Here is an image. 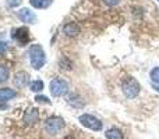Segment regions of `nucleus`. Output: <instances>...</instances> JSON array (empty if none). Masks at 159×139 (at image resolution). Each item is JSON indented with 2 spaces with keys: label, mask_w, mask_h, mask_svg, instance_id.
I'll use <instances>...</instances> for the list:
<instances>
[{
  "label": "nucleus",
  "mask_w": 159,
  "mask_h": 139,
  "mask_svg": "<svg viewBox=\"0 0 159 139\" xmlns=\"http://www.w3.org/2000/svg\"><path fill=\"white\" fill-rule=\"evenodd\" d=\"M35 100L38 102V103H42V104H49V103H50V100L46 98V96H41V95L36 96Z\"/></svg>",
  "instance_id": "obj_18"
},
{
  "label": "nucleus",
  "mask_w": 159,
  "mask_h": 139,
  "mask_svg": "<svg viewBox=\"0 0 159 139\" xmlns=\"http://www.w3.org/2000/svg\"><path fill=\"white\" fill-rule=\"evenodd\" d=\"M18 18L22 22H27V24H35L36 22V15L34 11H31L30 8H21V10L17 13Z\"/></svg>",
  "instance_id": "obj_7"
},
{
  "label": "nucleus",
  "mask_w": 159,
  "mask_h": 139,
  "mask_svg": "<svg viewBox=\"0 0 159 139\" xmlns=\"http://www.w3.org/2000/svg\"><path fill=\"white\" fill-rule=\"evenodd\" d=\"M105 137L107 139H123V134L119 128H110L105 132Z\"/></svg>",
  "instance_id": "obj_13"
},
{
  "label": "nucleus",
  "mask_w": 159,
  "mask_h": 139,
  "mask_svg": "<svg viewBox=\"0 0 159 139\" xmlns=\"http://www.w3.org/2000/svg\"><path fill=\"white\" fill-rule=\"evenodd\" d=\"M30 3L35 8H46L52 4V0H30Z\"/></svg>",
  "instance_id": "obj_14"
},
{
  "label": "nucleus",
  "mask_w": 159,
  "mask_h": 139,
  "mask_svg": "<svg viewBox=\"0 0 159 139\" xmlns=\"http://www.w3.org/2000/svg\"><path fill=\"white\" fill-rule=\"evenodd\" d=\"M50 93L55 98H59V96H64L69 92V84L64 81L63 78H55L50 81Z\"/></svg>",
  "instance_id": "obj_4"
},
{
  "label": "nucleus",
  "mask_w": 159,
  "mask_h": 139,
  "mask_svg": "<svg viewBox=\"0 0 159 139\" xmlns=\"http://www.w3.org/2000/svg\"><path fill=\"white\" fill-rule=\"evenodd\" d=\"M151 81L155 82V84H159V67H157V68H154L151 71Z\"/></svg>",
  "instance_id": "obj_17"
},
{
  "label": "nucleus",
  "mask_w": 159,
  "mask_h": 139,
  "mask_svg": "<svg viewBox=\"0 0 159 139\" xmlns=\"http://www.w3.org/2000/svg\"><path fill=\"white\" fill-rule=\"evenodd\" d=\"M13 36H14V39L20 43V46H25V45L28 43V41H30V32H28V29L25 27L16 29Z\"/></svg>",
  "instance_id": "obj_6"
},
{
  "label": "nucleus",
  "mask_w": 159,
  "mask_h": 139,
  "mask_svg": "<svg viewBox=\"0 0 159 139\" xmlns=\"http://www.w3.org/2000/svg\"><path fill=\"white\" fill-rule=\"evenodd\" d=\"M17 96V92L10 88H0V102H7L11 100Z\"/></svg>",
  "instance_id": "obj_10"
},
{
  "label": "nucleus",
  "mask_w": 159,
  "mask_h": 139,
  "mask_svg": "<svg viewBox=\"0 0 159 139\" xmlns=\"http://www.w3.org/2000/svg\"><path fill=\"white\" fill-rule=\"evenodd\" d=\"M22 0H7V4L10 6V7H17V6L21 4Z\"/></svg>",
  "instance_id": "obj_19"
},
{
  "label": "nucleus",
  "mask_w": 159,
  "mask_h": 139,
  "mask_svg": "<svg viewBox=\"0 0 159 139\" xmlns=\"http://www.w3.org/2000/svg\"><path fill=\"white\" fill-rule=\"evenodd\" d=\"M28 57H30L31 66L35 70H39L45 66V61H46V56L45 52L42 49L41 45H32L28 49Z\"/></svg>",
  "instance_id": "obj_1"
},
{
  "label": "nucleus",
  "mask_w": 159,
  "mask_h": 139,
  "mask_svg": "<svg viewBox=\"0 0 159 139\" xmlns=\"http://www.w3.org/2000/svg\"><path fill=\"white\" fill-rule=\"evenodd\" d=\"M154 89L157 90V92H159V86H158V85H155V86H154Z\"/></svg>",
  "instance_id": "obj_22"
},
{
  "label": "nucleus",
  "mask_w": 159,
  "mask_h": 139,
  "mask_svg": "<svg viewBox=\"0 0 159 139\" xmlns=\"http://www.w3.org/2000/svg\"><path fill=\"white\" fill-rule=\"evenodd\" d=\"M78 120L82 125L92 129V131H101L102 127H103V124H102V121L99 118H96L95 115H91V114H81Z\"/></svg>",
  "instance_id": "obj_5"
},
{
  "label": "nucleus",
  "mask_w": 159,
  "mask_h": 139,
  "mask_svg": "<svg viewBox=\"0 0 159 139\" xmlns=\"http://www.w3.org/2000/svg\"><path fill=\"white\" fill-rule=\"evenodd\" d=\"M67 103H69L70 106L75 107V109H81V107H84V100L77 95H70L69 98H67Z\"/></svg>",
  "instance_id": "obj_12"
},
{
  "label": "nucleus",
  "mask_w": 159,
  "mask_h": 139,
  "mask_svg": "<svg viewBox=\"0 0 159 139\" xmlns=\"http://www.w3.org/2000/svg\"><path fill=\"white\" fill-rule=\"evenodd\" d=\"M63 32L67 36H77L80 33V27L74 22H70V24H66L63 27Z\"/></svg>",
  "instance_id": "obj_11"
},
{
  "label": "nucleus",
  "mask_w": 159,
  "mask_h": 139,
  "mask_svg": "<svg viewBox=\"0 0 159 139\" xmlns=\"http://www.w3.org/2000/svg\"><path fill=\"white\" fill-rule=\"evenodd\" d=\"M121 90H123L124 96H126L127 99H134L135 96L140 93V84H138L134 78L129 76V78H126L123 81V84H121Z\"/></svg>",
  "instance_id": "obj_2"
},
{
  "label": "nucleus",
  "mask_w": 159,
  "mask_h": 139,
  "mask_svg": "<svg viewBox=\"0 0 159 139\" xmlns=\"http://www.w3.org/2000/svg\"><path fill=\"white\" fill-rule=\"evenodd\" d=\"M64 128V121L60 117H49L45 121V131L50 135H57Z\"/></svg>",
  "instance_id": "obj_3"
},
{
  "label": "nucleus",
  "mask_w": 159,
  "mask_h": 139,
  "mask_svg": "<svg viewBox=\"0 0 159 139\" xmlns=\"http://www.w3.org/2000/svg\"><path fill=\"white\" fill-rule=\"evenodd\" d=\"M38 120H39V111L35 107H31L24 113V123L27 125H32V124L38 123Z\"/></svg>",
  "instance_id": "obj_8"
},
{
  "label": "nucleus",
  "mask_w": 159,
  "mask_h": 139,
  "mask_svg": "<svg viewBox=\"0 0 159 139\" xmlns=\"http://www.w3.org/2000/svg\"><path fill=\"white\" fill-rule=\"evenodd\" d=\"M8 78V68L6 66H0V84L6 82Z\"/></svg>",
  "instance_id": "obj_16"
},
{
  "label": "nucleus",
  "mask_w": 159,
  "mask_h": 139,
  "mask_svg": "<svg viewBox=\"0 0 159 139\" xmlns=\"http://www.w3.org/2000/svg\"><path fill=\"white\" fill-rule=\"evenodd\" d=\"M43 82L41 81V79H36V81H32L30 85V89L32 90V92H41L42 89H43Z\"/></svg>",
  "instance_id": "obj_15"
},
{
  "label": "nucleus",
  "mask_w": 159,
  "mask_h": 139,
  "mask_svg": "<svg viewBox=\"0 0 159 139\" xmlns=\"http://www.w3.org/2000/svg\"><path fill=\"white\" fill-rule=\"evenodd\" d=\"M6 52H7V45L0 41V54H4Z\"/></svg>",
  "instance_id": "obj_20"
},
{
  "label": "nucleus",
  "mask_w": 159,
  "mask_h": 139,
  "mask_svg": "<svg viewBox=\"0 0 159 139\" xmlns=\"http://www.w3.org/2000/svg\"><path fill=\"white\" fill-rule=\"evenodd\" d=\"M103 2H105V4H107V6H116V4H119L120 0H103Z\"/></svg>",
  "instance_id": "obj_21"
},
{
  "label": "nucleus",
  "mask_w": 159,
  "mask_h": 139,
  "mask_svg": "<svg viewBox=\"0 0 159 139\" xmlns=\"http://www.w3.org/2000/svg\"><path fill=\"white\" fill-rule=\"evenodd\" d=\"M28 84H30V75L25 71H20V72L16 74V76H14V85L17 88H25Z\"/></svg>",
  "instance_id": "obj_9"
}]
</instances>
